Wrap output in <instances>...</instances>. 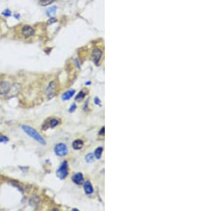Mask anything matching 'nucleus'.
Segmentation results:
<instances>
[{
	"mask_svg": "<svg viewBox=\"0 0 214 211\" xmlns=\"http://www.w3.org/2000/svg\"><path fill=\"white\" fill-rule=\"evenodd\" d=\"M102 56V52L99 48H95L92 52V60L94 61V64L98 65L100 62L101 58Z\"/></svg>",
	"mask_w": 214,
	"mask_h": 211,
	"instance_id": "nucleus-6",
	"label": "nucleus"
},
{
	"mask_svg": "<svg viewBox=\"0 0 214 211\" xmlns=\"http://www.w3.org/2000/svg\"><path fill=\"white\" fill-rule=\"evenodd\" d=\"M57 22V19L56 18H54V17H51L48 20V22H47V24L48 25H51V24H54V23L55 22Z\"/></svg>",
	"mask_w": 214,
	"mask_h": 211,
	"instance_id": "nucleus-20",
	"label": "nucleus"
},
{
	"mask_svg": "<svg viewBox=\"0 0 214 211\" xmlns=\"http://www.w3.org/2000/svg\"><path fill=\"white\" fill-rule=\"evenodd\" d=\"M103 152V148L101 147H99L97 148L96 150H95L94 152V156L97 159H100V158L101 157V154H102Z\"/></svg>",
	"mask_w": 214,
	"mask_h": 211,
	"instance_id": "nucleus-13",
	"label": "nucleus"
},
{
	"mask_svg": "<svg viewBox=\"0 0 214 211\" xmlns=\"http://www.w3.org/2000/svg\"><path fill=\"white\" fill-rule=\"evenodd\" d=\"M57 85L54 81H52L49 84L46 89V94L49 99H51L56 95Z\"/></svg>",
	"mask_w": 214,
	"mask_h": 211,
	"instance_id": "nucleus-4",
	"label": "nucleus"
},
{
	"mask_svg": "<svg viewBox=\"0 0 214 211\" xmlns=\"http://www.w3.org/2000/svg\"><path fill=\"white\" fill-rule=\"evenodd\" d=\"M11 90V85L9 82L2 81L0 83V95H7Z\"/></svg>",
	"mask_w": 214,
	"mask_h": 211,
	"instance_id": "nucleus-5",
	"label": "nucleus"
},
{
	"mask_svg": "<svg viewBox=\"0 0 214 211\" xmlns=\"http://www.w3.org/2000/svg\"><path fill=\"white\" fill-rule=\"evenodd\" d=\"M54 152L59 157H63L68 154V147L65 144L59 143L54 147Z\"/></svg>",
	"mask_w": 214,
	"mask_h": 211,
	"instance_id": "nucleus-3",
	"label": "nucleus"
},
{
	"mask_svg": "<svg viewBox=\"0 0 214 211\" xmlns=\"http://www.w3.org/2000/svg\"><path fill=\"white\" fill-rule=\"evenodd\" d=\"M94 102L96 105H99V106H101V100H99L98 98H95Z\"/></svg>",
	"mask_w": 214,
	"mask_h": 211,
	"instance_id": "nucleus-23",
	"label": "nucleus"
},
{
	"mask_svg": "<svg viewBox=\"0 0 214 211\" xmlns=\"http://www.w3.org/2000/svg\"><path fill=\"white\" fill-rule=\"evenodd\" d=\"M2 14L5 16H6V17H7V16H11V12H10L9 9H7V10H5V11L3 12Z\"/></svg>",
	"mask_w": 214,
	"mask_h": 211,
	"instance_id": "nucleus-22",
	"label": "nucleus"
},
{
	"mask_svg": "<svg viewBox=\"0 0 214 211\" xmlns=\"http://www.w3.org/2000/svg\"><path fill=\"white\" fill-rule=\"evenodd\" d=\"M56 7H52L49 8V9H47V11H46V14H47L48 16H49V17H52L55 14H56Z\"/></svg>",
	"mask_w": 214,
	"mask_h": 211,
	"instance_id": "nucleus-14",
	"label": "nucleus"
},
{
	"mask_svg": "<svg viewBox=\"0 0 214 211\" xmlns=\"http://www.w3.org/2000/svg\"><path fill=\"white\" fill-rule=\"evenodd\" d=\"M22 34L24 38H29L32 36L34 34V30L30 26H24L22 29Z\"/></svg>",
	"mask_w": 214,
	"mask_h": 211,
	"instance_id": "nucleus-7",
	"label": "nucleus"
},
{
	"mask_svg": "<svg viewBox=\"0 0 214 211\" xmlns=\"http://www.w3.org/2000/svg\"><path fill=\"white\" fill-rule=\"evenodd\" d=\"M22 128L27 134H28L29 137L37 141V142H39V144L43 145L46 144L45 139H44L43 137H42V135L33 127H31V126L29 125H27V124H24V125L22 126Z\"/></svg>",
	"mask_w": 214,
	"mask_h": 211,
	"instance_id": "nucleus-1",
	"label": "nucleus"
},
{
	"mask_svg": "<svg viewBox=\"0 0 214 211\" xmlns=\"http://www.w3.org/2000/svg\"><path fill=\"white\" fill-rule=\"evenodd\" d=\"M85 96H86L85 92H84V91H80L79 93L77 94V95L76 96L75 100L78 101V102H80V101H82V100H83Z\"/></svg>",
	"mask_w": 214,
	"mask_h": 211,
	"instance_id": "nucleus-15",
	"label": "nucleus"
},
{
	"mask_svg": "<svg viewBox=\"0 0 214 211\" xmlns=\"http://www.w3.org/2000/svg\"><path fill=\"white\" fill-rule=\"evenodd\" d=\"M39 203V198L37 195H33L31 198V199L29 200V204L31 205V206L36 208V206H38V204Z\"/></svg>",
	"mask_w": 214,
	"mask_h": 211,
	"instance_id": "nucleus-12",
	"label": "nucleus"
},
{
	"mask_svg": "<svg viewBox=\"0 0 214 211\" xmlns=\"http://www.w3.org/2000/svg\"><path fill=\"white\" fill-rule=\"evenodd\" d=\"M84 189L85 193L88 194V195H91V194H92L93 192H94V189H93L92 183H91L89 181H86V182L84 183Z\"/></svg>",
	"mask_w": 214,
	"mask_h": 211,
	"instance_id": "nucleus-10",
	"label": "nucleus"
},
{
	"mask_svg": "<svg viewBox=\"0 0 214 211\" xmlns=\"http://www.w3.org/2000/svg\"><path fill=\"white\" fill-rule=\"evenodd\" d=\"M54 2V0H40L39 5L42 6V7H46V6L51 5V4Z\"/></svg>",
	"mask_w": 214,
	"mask_h": 211,
	"instance_id": "nucleus-16",
	"label": "nucleus"
},
{
	"mask_svg": "<svg viewBox=\"0 0 214 211\" xmlns=\"http://www.w3.org/2000/svg\"><path fill=\"white\" fill-rule=\"evenodd\" d=\"M99 134H100V135H103V134H104V127L101 128V131H100V132H99Z\"/></svg>",
	"mask_w": 214,
	"mask_h": 211,
	"instance_id": "nucleus-24",
	"label": "nucleus"
},
{
	"mask_svg": "<svg viewBox=\"0 0 214 211\" xmlns=\"http://www.w3.org/2000/svg\"><path fill=\"white\" fill-rule=\"evenodd\" d=\"M85 159L87 163H92V162L94 161V154H93L92 153L88 154L86 156Z\"/></svg>",
	"mask_w": 214,
	"mask_h": 211,
	"instance_id": "nucleus-17",
	"label": "nucleus"
},
{
	"mask_svg": "<svg viewBox=\"0 0 214 211\" xmlns=\"http://www.w3.org/2000/svg\"><path fill=\"white\" fill-rule=\"evenodd\" d=\"M72 147L75 150H80V149H82L84 147L83 141L81 140V139H77V140L74 141Z\"/></svg>",
	"mask_w": 214,
	"mask_h": 211,
	"instance_id": "nucleus-11",
	"label": "nucleus"
},
{
	"mask_svg": "<svg viewBox=\"0 0 214 211\" xmlns=\"http://www.w3.org/2000/svg\"><path fill=\"white\" fill-rule=\"evenodd\" d=\"M75 90H68V91H67L66 92H64L62 95V100L63 101H67V100H69L71 99L72 97L74 95V94H75Z\"/></svg>",
	"mask_w": 214,
	"mask_h": 211,
	"instance_id": "nucleus-9",
	"label": "nucleus"
},
{
	"mask_svg": "<svg viewBox=\"0 0 214 211\" xmlns=\"http://www.w3.org/2000/svg\"><path fill=\"white\" fill-rule=\"evenodd\" d=\"M9 141V139L5 136L0 137V143H6Z\"/></svg>",
	"mask_w": 214,
	"mask_h": 211,
	"instance_id": "nucleus-19",
	"label": "nucleus"
},
{
	"mask_svg": "<svg viewBox=\"0 0 214 211\" xmlns=\"http://www.w3.org/2000/svg\"><path fill=\"white\" fill-rule=\"evenodd\" d=\"M59 124V121L57 119H52L49 122V126H50V127L54 128L55 126H56Z\"/></svg>",
	"mask_w": 214,
	"mask_h": 211,
	"instance_id": "nucleus-18",
	"label": "nucleus"
},
{
	"mask_svg": "<svg viewBox=\"0 0 214 211\" xmlns=\"http://www.w3.org/2000/svg\"><path fill=\"white\" fill-rule=\"evenodd\" d=\"M69 174V171H68V163L67 161H63L61 164L59 168L56 171V176L61 180L65 179L68 176Z\"/></svg>",
	"mask_w": 214,
	"mask_h": 211,
	"instance_id": "nucleus-2",
	"label": "nucleus"
},
{
	"mask_svg": "<svg viewBox=\"0 0 214 211\" xmlns=\"http://www.w3.org/2000/svg\"><path fill=\"white\" fill-rule=\"evenodd\" d=\"M72 181L74 183L77 185L83 184L84 181L83 174H82V173H77V174H74L72 176Z\"/></svg>",
	"mask_w": 214,
	"mask_h": 211,
	"instance_id": "nucleus-8",
	"label": "nucleus"
},
{
	"mask_svg": "<svg viewBox=\"0 0 214 211\" xmlns=\"http://www.w3.org/2000/svg\"><path fill=\"white\" fill-rule=\"evenodd\" d=\"M76 109H77V105L76 104H72L71 105V106L70 107V108L69 109V112H74L76 110Z\"/></svg>",
	"mask_w": 214,
	"mask_h": 211,
	"instance_id": "nucleus-21",
	"label": "nucleus"
}]
</instances>
